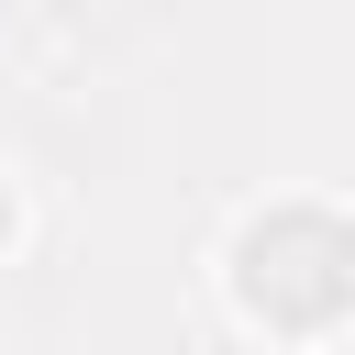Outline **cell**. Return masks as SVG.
Instances as JSON below:
<instances>
[{
  "label": "cell",
  "mask_w": 355,
  "mask_h": 355,
  "mask_svg": "<svg viewBox=\"0 0 355 355\" xmlns=\"http://www.w3.org/2000/svg\"><path fill=\"white\" fill-rule=\"evenodd\" d=\"M0 222H11V200H0Z\"/></svg>",
  "instance_id": "1"
}]
</instances>
